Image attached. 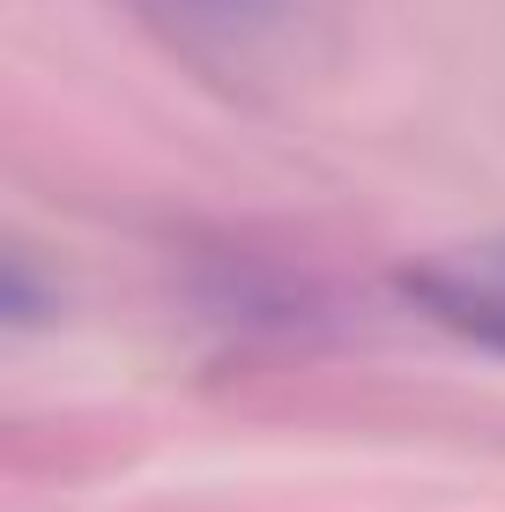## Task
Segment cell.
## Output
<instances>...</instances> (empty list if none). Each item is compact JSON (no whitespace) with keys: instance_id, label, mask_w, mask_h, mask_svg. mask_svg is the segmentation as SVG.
<instances>
[{"instance_id":"obj_1","label":"cell","mask_w":505,"mask_h":512,"mask_svg":"<svg viewBox=\"0 0 505 512\" xmlns=\"http://www.w3.org/2000/svg\"><path fill=\"white\" fill-rule=\"evenodd\" d=\"M394 282H402V297L431 327H446L454 342H476V349H498L505 357V231L446 245V253H424Z\"/></svg>"},{"instance_id":"obj_2","label":"cell","mask_w":505,"mask_h":512,"mask_svg":"<svg viewBox=\"0 0 505 512\" xmlns=\"http://www.w3.org/2000/svg\"><path fill=\"white\" fill-rule=\"evenodd\" d=\"M164 8H186V15H216V23H246V15L275 8V0H164Z\"/></svg>"}]
</instances>
